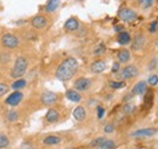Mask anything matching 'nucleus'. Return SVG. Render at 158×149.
I'll return each mask as SVG.
<instances>
[{"label":"nucleus","instance_id":"obj_33","mask_svg":"<svg viewBox=\"0 0 158 149\" xmlns=\"http://www.w3.org/2000/svg\"><path fill=\"white\" fill-rule=\"evenodd\" d=\"M158 29V21H153L150 26H148V32L150 33H156Z\"/></svg>","mask_w":158,"mask_h":149},{"label":"nucleus","instance_id":"obj_26","mask_svg":"<svg viewBox=\"0 0 158 149\" xmlns=\"http://www.w3.org/2000/svg\"><path fill=\"white\" fill-rule=\"evenodd\" d=\"M114 147H116L114 141H112V139H106V141L100 146L99 149H113Z\"/></svg>","mask_w":158,"mask_h":149},{"label":"nucleus","instance_id":"obj_31","mask_svg":"<svg viewBox=\"0 0 158 149\" xmlns=\"http://www.w3.org/2000/svg\"><path fill=\"white\" fill-rule=\"evenodd\" d=\"M147 83H148L151 86H156V85L158 84V75L157 74L150 75V78H148V80H147Z\"/></svg>","mask_w":158,"mask_h":149},{"label":"nucleus","instance_id":"obj_13","mask_svg":"<svg viewBox=\"0 0 158 149\" xmlns=\"http://www.w3.org/2000/svg\"><path fill=\"white\" fill-rule=\"evenodd\" d=\"M78 28H79V22L78 19L74 18V17L68 18L66 21V23H64V29L67 32H76V30H78Z\"/></svg>","mask_w":158,"mask_h":149},{"label":"nucleus","instance_id":"obj_5","mask_svg":"<svg viewBox=\"0 0 158 149\" xmlns=\"http://www.w3.org/2000/svg\"><path fill=\"white\" fill-rule=\"evenodd\" d=\"M157 133V130L153 127H146V129H139L130 133V136L133 138H147V137H152Z\"/></svg>","mask_w":158,"mask_h":149},{"label":"nucleus","instance_id":"obj_19","mask_svg":"<svg viewBox=\"0 0 158 149\" xmlns=\"http://www.w3.org/2000/svg\"><path fill=\"white\" fill-rule=\"evenodd\" d=\"M60 6V0H48L45 5V11L46 12H55Z\"/></svg>","mask_w":158,"mask_h":149},{"label":"nucleus","instance_id":"obj_9","mask_svg":"<svg viewBox=\"0 0 158 149\" xmlns=\"http://www.w3.org/2000/svg\"><path fill=\"white\" fill-rule=\"evenodd\" d=\"M22 98H23V93L21 91H14L11 95H9V97L5 99V102H6V104H9L11 107H16L21 103Z\"/></svg>","mask_w":158,"mask_h":149},{"label":"nucleus","instance_id":"obj_30","mask_svg":"<svg viewBox=\"0 0 158 149\" xmlns=\"http://www.w3.org/2000/svg\"><path fill=\"white\" fill-rule=\"evenodd\" d=\"M134 111H135V106L131 104V103H125L123 106V112L125 113V114H131Z\"/></svg>","mask_w":158,"mask_h":149},{"label":"nucleus","instance_id":"obj_15","mask_svg":"<svg viewBox=\"0 0 158 149\" xmlns=\"http://www.w3.org/2000/svg\"><path fill=\"white\" fill-rule=\"evenodd\" d=\"M45 119H46V121L48 123H50V124H54V123H57L60 119V113L56 111V109H54V108H51V109H49L48 113H46V115H45Z\"/></svg>","mask_w":158,"mask_h":149},{"label":"nucleus","instance_id":"obj_24","mask_svg":"<svg viewBox=\"0 0 158 149\" xmlns=\"http://www.w3.org/2000/svg\"><path fill=\"white\" fill-rule=\"evenodd\" d=\"M6 118H7V120H9L10 123H15V121L19 120V112L15 111V109H11V111L7 112Z\"/></svg>","mask_w":158,"mask_h":149},{"label":"nucleus","instance_id":"obj_2","mask_svg":"<svg viewBox=\"0 0 158 149\" xmlns=\"http://www.w3.org/2000/svg\"><path fill=\"white\" fill-rule=\"evenodd\" d=\"M27 69H28V59L24 56H19L15 59L14 67L11 69V78L19 79L26 74Z\"/></svg>","mask_w":158,"mask_h":149},{"label":"nucleus","instance_id":"obj_41","mask_svg":"<svg viewBox=\"0 0 158 149\" xmlns=\"http://www.w3.org/2000/svg\"><path fill=\"white\" fill-rule=\"evenodd\" d=\"M114 30L118 32V33H120V32L124 30V27H123V26H116V27H114Z\"/></svg>","mask_w":158,"mask_h":149},{"label":"nucleus","instance_id":"obj_21","mask_svg":"<svg viewBox=\"0 0 158 149\" xmlns=\"http://www.w3.org/2000/svg\"><path fill=\"white\" fill-rule=\"evenodd\" d=\"M60 142H61V137L59 136H46L43 139V143L45 146H55V144H59Z\"/></svg>","mask_w":158,"mask_h":149},{"label":"nucleus","instance_id":"obj_25","mask_svg":"<svg viewBox=\"0 0 158 149\" xmlns=\"http://www.w3.org/2000/svg\"><path fill=\"white\" fill-rule=\"evenodd\" d=\"M110 87L113 89V90H119V89H123L125 87V81H110Z\"/></svg>","mask_w":158,"mask_h":149},{"label":"nucleus","instance_id":"obj_14","mask_svg":"<svg viewBox=\"0 0 158 149\" xmlns=\"http://www.w3.org/2000/svg\"><path fill=\"white\" fill-rule=\"evenodd\" d=\"M66 97H67V99H69L71 102H74V103H78L81 101V95L79 91H77L76 89L73 90H67L66 91Z\"/></svg>","mask_w":158,"mask_h":149},{"label":"nucleus","instance_id":"obj_12","mask_svg":"<svg viewBox=\"0 0 158 149\" xmlns=\"http://www.w3.org/2000/svg\"><path fill=\"white\" fill-rule=\"evenodd\" d=\"M31 23L35 29H44L48 26V18L43 15H37L31 19Z\"/></svg>","mask_w":158,"mask_h":149},{"label":"nucleus","instance_id":"obj_34","mask_svg":"<svg viewBox=\"0 0 158 149\" xmlns=\"http://www.w3.org/2000/svg\"><path fill=\"white\" fill-rule=\"evenodd\" d=\"M105 51H106V46H105L103 44H100L99 46L94 50V54H95V55H102Z\"/></svg>","mask_w":158,"mask_h":149},{"label":"nucleus","instance_id":"obj_20","mask_svg":"<svg viewBox=\"0 0 158 149\" xmlns=\"http://www.w3.org/2000/svg\"><path fill=\"white\" fill-rule=\"evenodd\" d=\"M26 85H27V81L24 80V79H15V81L11 84V89L14 90V91H21L22 89H24L26 87Z\"/></svg>","mask_w":158,"mask_h":149},{"label":"nucleus","instance_id":"obj_38","mask_svg":"<svg viewBox=\"0 0 158 149\" xmlns=\"http://www.w3.org/2000/svg\"><path fill=\"white\" fill-rule=\"evenodd\" d=\"M119 69H120V63L119 62H114L113 63V66H112V73H118Z\"/></svg>","mask_w":158,"mask_h":149},{"label":"nucleus","instance_id":"obj_37","mask_svg":"<svg viewBox=\"0 0 158 149\" xmlns=\"http://www.w3.org/2000/svg\"><path fill=\"white\" fill-rule=\"evenodd\" d=\"M103 131H105L106 133H112V132L114 131V126H113L112 124H107V125L105 126V129H103Z\"/></svg>","mask_w":158,"mask_h":149},{"label":"nucleus","instance_id":"obj_29","mask_svg":"<svg viewBox=\"0 0 158 149\" xmlns=\"http://www.w3.org/2000/svg\"><path fill=\"white\" fill-rule=\"evenodd\" d=\"M146 96H145V106L147 107V108H150L151 107V104H152V96H153V93H152V91H150V90H147L146 91Z\"/></svg>","mask_w":158,"mask_h":149},{"label":"nucleus","instance_id":"obj_28","mask_svg":"<svg viewBox=\"0 0 158 149\" xmlns=\"http://www.w3.org/2000/svg\"><path fill=\"white\" fill-rule=\"evenodd\" d=\"M10 61H11V55H10L9 52L2 51V52L0 54V63H2V64H7Z\"/></svg>","mask_w":158,"mask_h":149},{"label":"nucleus","instance_id":"obj_40","mask_svg":"<svg viewBox=\"0 0 158 149\" xmlns=\"http://www.w3.org/2000/svg\"><path fill=\"white\" fill-rule=\"evenodd\" d=\"M21 149H35V148L33 147L32 143H23L22 147H21Z\"/></svg>","mask_w":158,"mask_h":149},{"label":"nucleus","instance_id":"obj_10","mask_svg":"<svg viewBox=\"0 0 158 149\" xmlns=\"http://www.w3.org/2000/svg\"><path fill=\"white\" fill-rule=\"evenodd\" d=\"M145 42H146L145 35L141 34V33H139V34H136V35L134 37L133 41H131V50H134V51H140V50L143 47Z\"/></svg>","mask_w":158,"mask_h":149},{"label":"nucleus","instance_id":"obj_3","mask_svg":"<svg viewBox=\"0 0 158 149\" xmlns=\"http://www.w3.org/2000/svg\"><path fill=\"white\" fill-rule=\"evenodd\" d=\"M1 44L5 49L12 50V49H16L20 45V39L12 33H5V34L1 35Z\"/></svg>","mask_w":158,"mask_h":149},{"label":"nucleus","instance_id":"obj_23","mask_svg":"<svg viewBox=\"0 0 158 149\" xmlns=\"http://www.w3.org/2000/svg\"><path fill=\"white\" fill-rule=\"evenodd\" d=\"M10 146V139L5 133H0V149H6Z\"/></svg>","mask_w":158,"mask_h":149},{"label":"nucleus","instance_id":"obj_1","mask_svg":"<svg viewBox=\"0 0 158 149\" xmlns=\"http://www.w3.org/2000/svg\"><path fill=\"white\" fill-rule=\"evenodd\" d=\"M78 68L79 63L78 61H77V58L67 57L66 59H63L60 63V66L56 69L55 76L60 81H68V80H71L76 75V73L78 72Z\"/></svg>","mask_w":158,"mask_h":149},{"label":"nucleus","instance_id":"obj_4","mask_svg":"<svg viewBox=\"0 0 158 149\" xmlns=\"http://www.w3.org/2000/svg\"><path fill=\"white\" fill-rule=\"evenodd\" d=\"M118 17L123 22L129 23V22H134L138 18V14L134 10L129 9V7H120L118 11Z\"/></svg>","mask_w":158,"mask_h":149},{"label":"nucleus","instance_id":"obj_36","mask_svg":"<svg viewBox=\"0 0 158 149\" xmlns=\"http://www.w3.org/2000/svg\"><path fill=\"white\" fill-rule=\"evenodd\" d=\"M156 66H157V58L155 57V58L151 59V62H150V64H148V70H153V69L156 68Z\"/></svg>","mask_w":158,"mask_h":149},{"label":"nucleus","instance_id":"obj_8","mask_svg":"<svg viewBox=\"0 0 158 149\" xmlns=\"http://www.w3.org/2000/svg\"><path fill=\"white\" fill-rule=\"evenodd\" d=\"M139 75V69L134 64H130V66H127L125 68H123V70L120 72V76L122 79L127 80V79H131V78H135Z\"/></svg>","mask_w":158,"mask_h":149},{"label":"nucleus","instance_id":"obj_43","mask_svg":"<svg viewBox=\"0 0 158 149\" xmlns=\"http://www.w3.org/2000/svg\"><path fill=\"white\" fill-rule=\"evenodd\" d=\"M138 2L140 5H143V2H145V0H138Z\"/></svg>","mask_w":158,"mask_h":149},{"label":"nucleus","instance_id":"obj_39","mask_svg":"<svg viewBox=\"0 0 158 149\" xmlns=\"http://www.w3.org/2000/svg\"><path fill=\"white\" fill-rule=\"evenodd\" d=\"M153 2H155V0H145V2H143V7L145 9H148V7H151L152 5H153Z\"/></svg>","mask_w":158,"mask_h":149},{"label":"nucleus","instance_id":"obj_22","mask_svg":"<svg viewBox=\"0 0 158 149\" xmlns=\"http://www.w3.org/2000/svg\"><path fill=\"white\" fill-rule=\"evenodd\" d=\"M130 41H131V38H130V34L128 32L123 30L118 34V42L120 45H128Z\"/></svg>","mask_w":158,"mask_h":149},{"label":"nucleus","instance_id":"obj_35","mask_svg":"<svg viewBox=\"0 0 158 149\" xmlns=\"http://www.w3.org/2000/svg\"><path fill=\"white\" fill-rule=\"evenodd\" d=\"M96 111H98V118L101 120V119L103 118V115H105L106 111H105V108H103V107H101V106H98V107H96Z\"/></svg>","mask_w":158,"mask_h":149},{"label":"nucleus","instance_id":"obj_17","mask_svg":"<svg viewBox=\"0 0 158 149\" xmlns=\"http://www.w3.org/2000/svg\"><path fill=\"white\" fill-rule=\"evenodd\" d=\"M73 118H74L77 121H83V120H85V118H86L85 108L81 107V106L76 107L74 111H73Z\"/></svg>","mask_w":158,"mask_h":149},{"label":"nucleus","instance_id":"obj_32","mask_svg":"<svg viewBox=\"0 0 158 149\" xmlns=\"http://www.w3.org/2000/svg\"><path fill=\"white\" fill-rule=\"evenodd\" d=\"M9 86L6 85V84H4V83H0V97H2V96H5L6 93L9 92Z\"/></svg>","mask_w":158,"mask_h":149},{"label":"nucleus","instance_id":"obj_27","mask_svg":"<svg viewBox=\"0 0 158 149\" xmlns=\"http://www.w3.org/2000/svg\"><path fill=\"white\" fill-rule=\"evenodd\" d=\"M106 139H107L106 137H99V138H95L94 141H91V142H90V146H91L93 148H100V146H101Z\"/></svg>","mask_w":158,"mask_h":149},{"label":"nucleus","instance_id":"obj_16","mask_svg":"<svg viewBox=\"0 0 158 149\" xmlns=\"http://www.w3.org/2000/svg\"><path fill=\"white\" fill-rule=\"evenodd\" d=\"M147 91V83L146 81H139L138 84H135V86L133 87V95H145V92Z\"/></svg>","mask_w":158,"mask_h":149},{"label":"nucleus","instance_id":"obj_7","mask_svg":"<svg viewBox=\"0 0 158 149\" xmlns=\"http://www.w3.org/2000/svg\"><path fill=\"white\" fill-rule=\"evenodd\" d=\"M90 86H91V81H90V79L84 78V76L79 78V79H77V80L74 81V89H76L77 91H79V92L88 91V90L90 89Z\"/></svg>","mask_w":158,"mask_h":149},{"label":"nucleus","instance_id":"obj_42","mask_svg":"<svg viewBox=\"0 0 158 149\" xmlns=\"http://www.w3.org/2000/svg\"><path fill=\"white\" fill-rule=\"evenodd\" d=\"M130 98H133V93H130V95H128V96H125V98H124V101H129Z\"/></svg>","mask_w":158,"mask_h":149},{"label":"nucleus","instance_id":"obj_18","mask_svg":"<svg viewBox=\"0 0 158 149\" xmlns=\"http://www.w3.org/2000/svg\"><path fill=\"white\" fill-rule=\"evenodd\" d=\"M117 58H118V62L119 63H128L129 61H130V51L129 50H127V49H123V50H120L118 52V55H117Z\"/></svg>","mask_w":158,"mask_h":149},{"label":"nucleus","instance_id":"obj_6","mask_svg":"<svg viewBox=\"0 0 158 149\" xmlns=\"http://www.w3.org/2000/svg\"><path fill=\"white\" fill-rule=\"evenodd\" d=\"M57 95L52 91H44L40 96V101L44 106H51L57 102Z\"/></svg>","mask_w":158,"mask_h":149},{"label":"nucleus","instance_id":"obj_11","mask_svg":"<svg viewBox=\"0 0 158 149\" xmlns=\"http://www.w3.org/2000/svg\"><path fill=\"white\" fill-rule=\"evenodd\" d=\"M106 68H107V63H106V61H102V59H98L90 64V70L94 74H100V73L105 72Z\"/></svg>","mask_w":158,"mask_h":149}]
</instances>
